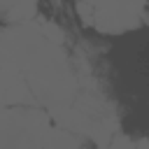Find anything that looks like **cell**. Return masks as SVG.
<instances>
[{
    "label": "cell",
    "mask_w": 149,
    "mask_h": 149,
    "mask_svg": "<svg viewBox=\"0 0 149 149\" xmlns=\"http://www.w3.org/2000/svg\"><path fill=\"white\" fill-rule=\"evenodd\" d=\"M77 98V74L63 49V33L37 16L0 30V102L47 105L51 114Z\"/></svg>",
    "instance_id": "6da1fadb"
},
{
    "label": "cell",
    "mask_w": 149,
    "mask_h": 149,
    "mask_svg": "<svg viewBox=\"0 0 149 149\" xmlns=\"http://www.w3.org/2000/svg\"><path fill=\"white\" fill-rule=\"evenodd\" d=\"M81 21L98 33L121 35L144 23V0H72Z\"/></svg>",
    "instance_id": "7a4b0ae2"
},
{
    "label": "cell",
    "mask_w": 149,
    "mask_h": 149,
    "mask_svg": "<svg viewBox=\"0 0 149 149\" xmlns=\"http://www.w3.org/2000/svg\"><path fill=\"white\" fill-rule=\"evenodd\" d=\"M0 12L9 21H26L35 16V0H0Z\"/></svg>",
    "instance_id": "3957f363"
}]
</instances>
